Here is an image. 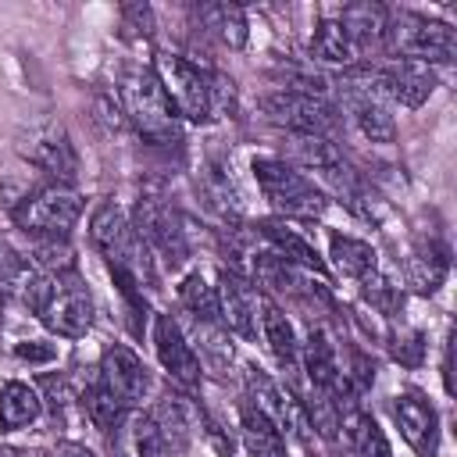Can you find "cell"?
<instances>
[{
  "instance_id": "1",
  "label": "cell",
  "mask_w": 457,
  "mask_h": 457,
  "mask_svg": "<svg viewBox=\"0 0 457 457\" xmlns=\"http://www.w3.org/2000/svg\"><path fill=\"white\" fill-rule=\"evenodd\" d=\"M89 243L104 257V264H107L121 300L129 303V311L132 314H146L143 289H150L157 282V264H154L150 246L136 236L132 218L114 200H104L93 211V218H89Z\"/></svg>"
},
{
  "instance_id": "2",
  "label": "cell",
  "mask_w": 457,
  "mask_h": 457,
  "mask_svg": "<svg viewBox=\"0 0 457 457\" xmlns=\"http://www.w3.org/2000/svg\"><path fill=\"white\" fill-rule=\"evenodd\" d=\"M18 296L61 339H82L93 325V293L79 271H71V275L32 271Z\"/></svg>"
},
{
  "instance_id": "3",
  "label": "cell",
  "mask_w": 457,
  "mask_h": 457,
  "mask_svg": "<svg viewBox=\"0 0 457 457\" xmlns=\"http://www.w3.org/2000/svg\"><path fill=\"white\" fill-rule=\"evenodd\" d=\"M118 107L146 146L175 150L182 143V125H179L182 118L164 96V86L154 75V68H129L118 79Z\"/></svg>"
},
{
  "instance_id": "4",
  "label": "cell",
  "mask_w": 457,
  "mask_h": 457,
  "mask_svg": "<svg viewBox=\"0 0 457 457\" xmlns=\"http://www.w3.org/2000/svg\"><path fill=\"white\" fill-rule=\"evenodd\" d=\"M382 50L393 61H421V64H450L457 54V36L446 21L418 14V11H389L382 29Z\"/></svg>"
},
{
  "instance_id": "5",
  "label": "cell",
  "mask_w": 457,
  "mask_h": 457,
  "mask_svg": "<svg viewBox=\"0 0 457 457\" xmlns=\"http://www.w3.org/2000/svg\"><path fill=\"white\" fill-rule=\"evenodd\" d=\"M339 100L346 118L353 121V129L371 139V143H393L396 139V118H393V104L378 82V68L375 64H353L336 79Z\"/></svg>"
},
{
  "instance_id": "6",
  "label": "cell",
  "mask_w": 457,
  "mask_h": 457,
  "mask_svg": "<svg viewBox=\"0 0 457 457\" xmlns=\"http://www.w3.org/2000/svg\"><path fill=\"white\" fill-rule=\"evenodd\" d=\"M253 179L264 193V200L271 204V211L286 221H314L325 214L328 196L321 186H314V179H307L300 168L286 164L282 157H257L253 161Z\"/></svg>"
},
{
  "instance_id": "7",
  "label": "cell",
  "mask_w": 457,
  "mask_h": 457,
  "mask_svg": "<svg viewBox=\"0 0 457 457\" xmlns=\"http://www.w3.org/2000/svg\"><path fill=\"white\" fill-rule=\"evenodd\" d=\"M150 68L161 79L164 96L171 100L179 118L196 121V125L214 118V71L211 68L182 54H168V50H161Z\"/></svg>"
},
{
  "instance_id": "8",
  "label": "cell",
  "mask_w": 457,
  "mask_h": 457,
  "mask_svg": "<svg viewBox=\"0 0 457 457\" xmlns=\"http://www.w3.org/2000/svg\"><path fill=\"white\" fill-rule=\"evenodd\" d=\"M132 228L136 236L150 246L154 257H161L168 268H179L189 257V236H186V221L182 211L171 204V196L157 186L143 189L136 207H132Z\"/></svg>"
},
{
  "instance_id": "9",
  "label": "cell",
  "mask_w": 457,
  "mask_h": 457,
  "mask_svg": "<svg viewBox=\"0 0 457 457\" xmlns=\"http://www.w3.org/2000/svg\"><path fill=\"white\" fill-rule=\"evenodd\" d=\"M11 218L21 232L32 236H71L75 221L82 218V196L75 186L64 182H43L36 189H29L14 207Z\"/></svg>"
},
{
  "instance_id": "10",
  "label": "cell",
  "mask_w": 457,
  "mask_h": 457,
  "mask_svg": "<svg viewBox=\"0 0 457 457\" xmlns=\"http://www.w3.org/2000/svg\"><path fill=\"white\" fill-rule=\"evenodd\" d=\"M261 111L268 121L289 129L293 136L332 139V132L339 129V114L325 96H311V93H296V89H275V93L261 96Z\"/></svg>"
},
{
  "instance_id": "11",
  "label": "cell",
  "mask_w": 457,
  "mask_h": 457,
  "mask_svg": "<svg viewBox=\"0 0 457 457\" xmlns=\"http://www.w3.org/2000/svg\"><path fill=\"white\" fill-rule=\"evenodd\" d=\"M18 154L39 168L43 175H50V182H64L71 186L75 175H79V154L71 146V136L61 121L46 118V121H36L29 125L21 136H18Z\"/></svg>"
},
{
  "instance_id": "12",
  "label": "cell",
  "mask_w": 457,
  "mask_h": 457,
  "mask_svg": "<svg viewBox=\"0 0 457 457\" xmlns=\"http://www.w3.org/2000/svg\"><path fill=\"white\" fill-rule=\"evenodd\" d=\"M96 378L114 393V400L125 407V411H136L143 407V400L150 396L154 389V378H150V368L143 364V357L125 346V343H114L100 353V368H96Z\"/></svg>"
},
{
  "instance_id": "13",
  "label": "cell",
  "mask_w": 457,
  "mask_h": 457,
  "mask_svg": "<svg viewBox=\"0 0 457 457\" xmlns=\"http://www.w3.org/2000/svg\"><path fill=\"white\" fill-rule=\"evenodd\" d=\"M218 311H221V325L228 332H236L246 343H257L261 332V293L257 286L239 275L236 268H221L218 271Z\"/></svg>"
},
{
  "instance_id": "14",
  "label": "cell",
  "mask_w": 457,
  "mask_h": 457,
  "mask_svg": "<svg viewBox=\"0 0 457 457\" xmlns=\"http://www.w3.org/2000/svg\"><path fill=\"white\" fill-rule=\"evenodd\" d=\"M154 350H157V361H161V368L168 371L171 382H179L186 393L200 386L204 371H200V361H196V353L189 346V336L179 325V318H171V314L154 318Z\"/></svg>"
},
{
  "instance_id": "15",
  "label": "cell",
  "mask_w": 457,
  "mask_h": 457,
  "mask_svg": "<svg viewBox=\"0 0 457 457\" xmlns=\"http://www.w3.org/2000/svg\"><path fill=\"white\" fill-rule=\"evenodd\" d=\"M246 400L257 411H264L278 425V432H289L296 439H307V428L311 425H307V414H303L300 400L289 389H282L278 382H271L261 368H246Z\"/></svg>"
},
{
  "instance_id": "16",
  "label": "cell",
  "mask_w": 457,
  "mask_h": 457,
  "mask_svg": "<svg viewBox=\"0 0 457 457\" xmlns=\"http://www.w3.org/2000/svg\"><path fill=\"white\" fill-rule=\"evenodd\" d=\"M393 418H396L400 436L407 439V446L418 457H436V446H439V414H436V407H432V400L425 393L403 389L393 400Z\"/></svg>"
},
{
  "instance_id": "17",
  "label": "cell",
  "mask_w": 457,
  "mask_h": 457,
  "mask_svg": "<svg viewBox=\"0 0 457 457\" xmlns=\"http://www.w3.org/2000/svg\"><path fill=\"white\" fill-rule=\"evenodd\" d=\"M104 436H107L111 457H171L161 428L154 425L150 411H143V407L125 411Z\"/></svg>"
},
{
  "instance_id": "18",
  "label": "cell",
  "mask_w": 457,
  "mask_h": 457,
  "mask_svg": "<svg viewBox=\"0 0 457 457\" xmlns=\"http://www.w3.org/2000/svg\"><path fill=\"white\" fill-rule=\"evenodd\" d=\"M378 68V82L389 96V104H400V107H421L432 93H436V71L421 61H386V64H375Z\"/></svg>"
},
{
  "instance_id": "19",
  "label": "cell",
  "mask_w": 457,
  "mask_h": 457,
  "mask_svg": "<svg viewBox=\"0 0 457 457\" xmlns=\"http://www.w3.org/2000/svg\"><path fill=\"white\" fill-rule=\"evenodd\" d=\"M446 271H450V250H446V243L436 239V236L414 239V246H411L407 257H403L407 286H411L414 293H421V296H432V293L443 286Z\"/></svg>"
},
{
  "instance_id": "20",
  "label": "cell",
  "mask_w": 457,
  "mask_h": 457,
  "mask_svg": "<svg viewBox=\"0 0 457 457\" xmlns=\"http://www.w3.org/2000/svg\"><path fill=\"white\" fill-rule=\"evenodd\" d=\"M339 432H343V457H393L378 421L361 407V400L339 411Z\"/></svg>"
},
{
  "instance_id": "21",
  "label": "cell",
  "mask_w": 457,
  "mask_h": 457,
  "mask_svg": "<svg viewBox=\"0 0 457 457\" xmlns=\"http://www.w3.org/2000/svg\"><path fill=\"white\" fill-rule=\"evenodd\" d=\"M150 418L154 425L161 428L164 443L171 453L186 450L189 439L196 436V425H200V414H196V403L186 396V393H164L154 407H150Z\"/></svg>"
},
{
  "instance_id": "22",
  "label": "cell",
  "mask_w": 457,
  "mask_h": 457,
  "mask_svg": "<svg viewBox=\"0 0 457 457\" xmlns=\"http://www.w3.org/2000/svg\"><path fill=\"white\" fill-rule=\"evenodd\" d=\"M257 232L264 236V243L271 246V253L286 257L289 264H296V268H303V271H311V275H318V278H328V268H325V261L318 257V250H314L293 225H286L282 218L257 221Z\"/></svg>"
},
{
  "instance_id": "23",
  "label": "cell",
  "mask_w": 457,
  "mask_h": 457,
  "mask_svg": "<svg viewBox=\"0 0 457 457\" xmlns=\"http://www.w3.org/2000/svg\"><path fill=\"white\" fill-rule=\"evenodd\" d=\"M193 21H196V32L214 36L228 50L246 46L250 25H246V11L239 4H200V7H193Z\"/></svg>"
},
{
  "instance_id": "24",
  "label": "cell",
  "mask_w": 457,
  "mask_h": 457,
  "mask_svg": "<svg viewBox=\"0 0 457 457\" xmlns=\"http://www.w3.org/2000/svg\"><path fill=\"white\" fill-rule=\"evenodd\" d=\"M261 339H264V346L271 350V357H275L286 371H296V364H300V339H296V328H293V321L286 318V311L278 307V300H268V296H261Z\"/></svg>"
},
{
  "instance_id": "25",
  "label": "cell",
  "mask_w": 457,
  "mask_h": 457,
  "mask_svg": "<svg viewBox=\"0 0 457 457\" xmlns=\"http://www.w3.org/2000/svg\"><path fill=\"white\" fill-rule=\"evenodd\" d=\"M239 439L246 457H289L286 436L278 432V425L264 411H257L250 400H239Z\"/></svg>"
},
{
  "instance_id": "26",
  "label": "cell",
  "mask_w": 457,
  "mask_h": 457,
  "mask_svg": "<svg viewBox=\"0 0 457 457\" xmlns=\"http://www.w3.org/2000/svg\"><path fill=\"white\" fill-rule=\"evenodd\" d=\"M311 57L325 61V64H343V68H353L361 64V46L353 43V36L343 29L339 18H321L314 36H311Z\"/></svg>"
},
{
  "instance_id": "27",
  "label": "cell",
  "mask_w": 457,
  "mask_h": 457,
  "mask_svg": "<svg viewBox=\"0 0 457 457\" xmlns=\"http://www.w3.org/2000/svg\"><path fill=\"white\" fill-rule=\"evenodd\" d=\"M43 414V396L29 382H4L0 389V428L18 432L29 428Z\"/></svg>"
},
{
  "instance_id": "28",
  "label": "cell",
  "mask_w": 457,
  "mask_h": 457,
  "mask_svg": "<svg viewBox=\"0 0 457 457\" xmlns=\"http://www.w3.org/2000/svg\"><path fill=\"white\" fill-rule=\"evenodd\" d=\"M193 336L200 339V343H189L193 346V353H196V361L207 368V371H214V375H228V368H232V343H228V328L225 325H218V321H193Z\"/></svg>"
},
{
  "instance_id": "29",
  "label": "cell",
  "mask_w": 457,
  "mask_h": 457,
  "mask_svg": "<svg viewBox=\"0 0 457 457\" xmlns=\"http://www.w3.org/2000/svg\"><path fill=\"white\" fill-rule=\"evenodd\" d=\"M336 18L353 36L361 54H368L371 46H382V29H386V18H389V7H382V4H350Z\"/></svg>"
},
{
  "instance_id": "30",
  "label": "cell",
  "mask_w": 457,
  "mask_h": 457,
  "mask_svg": "<svg viewBox=\"0 0 457 457\" xmlns=\"http://www.w3.org/2000/svg\"><path fill=\"white\" fill-rule=\"evenodd\" d=\"M328 257H332V264H336L346 278H353V282L378 268L375 246L364 243V239H357V236H339V232H332V236H328Z\"/></svg>"
},
{
  "instance_id": "31",
  "label": "cell",
  "mask_w": 457,
  "mask_h": 457,
  "mask_svg": "<svg viewBox=\"0 0 457 457\" xmlns=\"http://www.w3.org/2000/svg\"><path fill=\"white\" fill-rule=\"evenodd\" d=\"M179 303L193 321H218L221 325V311H218V289L207 282L204 271H189L179 282Z\"/></svg>"
},
{
  "instance_id": "32",
  "label": "cell",
  "mask_w": 457,
  "mask_h": 457,
  "mask_svg": "<svg viewBox=\"0 0 457 457\" xmlns=\"http://www.w3.org/2000/svg\"><path fill=\"white\" fill-rule=\"evenodd\" d=\"M29 250H32V264H36L39 275H71V271H79L75 250L64 236H32Z\"/></svg>"
},
{
  "instance_id": "33",
  "label": "cell",
  "mask_w": 457,
  "mask_h": 457,
  "mask_svg": "<svg viewBox=\"0 0 457 457\" xmlns=\"http://www.w3.org/2000/svg\"><path fill=\"white\" fill-rule=\"evenodd\" d=\"M357 286H361V296H364V303L371 311H378L386 318H396L403 311V286L396 278H389L382 268H375L364 278H357Z\"/></svg>"
},
{
  "instance_id": "34",
  "label": "cell",
  "mask_w": 457,
  "mask_h": 457,
  "mask_svg": "<svg viewBox=\"0 0 457 457\" xmlns=\"http://www.w3.org/2000/svg\"><path fill=\"white\" fill-rule=\"evenodd\" d=\"M79 403H82V411H86V418L100 428V432H107L121 414H125V407L114 400V393L100 382V378H93L82 393H79Z\"/></svg>"
},
{
  "instance_id": "35",
  "label": "cell",
  "mask_w": 457,
  "mask_h": 457,
  "mask_svg": "<svg viewBox=\"0 0 457 457\" xmlns=\"http://www.w3.org/2000/svg\"><path fill=\"white\" fill-rule=\"evenodd\" d=\"M389 353H393L396 364L418 368L425 361V336L418 328H411V325H400V328L389 332Z\"/></svg>"
},
{
  "instance_id": "36",
  "label": "cell",
  "mask_w": 457,
  "mask_h": 457,
  "mask_svg": "<svg viewBox=\"0 0 457 457\" xmlns=\"http://www.w3.org/2000/svg\"><path fill=\"white\" fill-rule=\"evenodd\" d=\"M29 257H21L4 236H0V293H21V286L29 282Z\"/></svg>"
},
{
  "instance_id": "37",
  "label": "cell",
  "mask_w": 457,
  "mask_h": 457,
  "mask_svg": "<svg viewBox=\"0 0 457 457\" xmlns=\"http://www.w3.org/2000/svg\"><path fill=\"white\" fill-rule=\"evenodd\" d=\"M121 36L125 39H150L154 36V11L146 4L121 7Z\"/></svg>"
},
{
  "instance_id": "38",
  "label": "cell",
  "mask_w": 457,
  "mask_h": 457,
  "mask_svg": "<svg viewBox=\"0 0 457 457\" xmlns=\"http://www.w3.org/2000/svg\"><path fill=\"white\" fill-rule=\"evenodd\" d=\"M14 357L18 361H29V364H50L57 357V350L50 343H39V339H25V343H14Z\"/></svg>"
},
{
  "instance_id": "39",
  "label": "cell",
  "mask_w": 457,
  "mask_h": 457,
  "mask_svg": "<svg viewBox=\"0 0 457 457\" xmlns=\"http://www.w3.org/2000/svg\"><path fill=\"white\" fill-rule=\"evenodd\" d=\"M50 457H96L89 446H82V443H75V439H61L57 446H54V453Z\"/></svg>"
},
{
  "instance_id": "40",
  "label": "cell",
  "mask_w": 457,
  "mask_h": 457,
  "mask_svg": "<svg viewBox=\"0 0 457 457\" xmlns=\"http://www.w3.org/2000/svg\"><path fill=\"white\" fill-rule=\"evenodd\" d=\"M0 307H4V293H0Z\"/></svg>"
}]
</instances>
